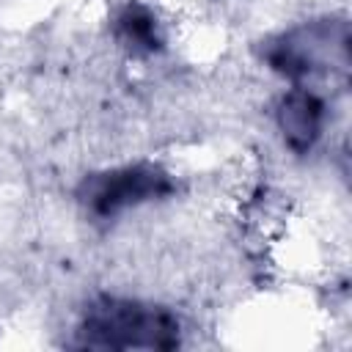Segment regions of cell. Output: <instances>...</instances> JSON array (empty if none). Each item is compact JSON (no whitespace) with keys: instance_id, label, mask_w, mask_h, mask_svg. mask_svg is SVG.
I'll use <instances>...</instances> for the list:
<instances>
[{"instance_id":"7a4b0ae2","label":"cell","mask_w":352,"mask_h":352,"mask_svg":"<svg viewBox=\"0 0 352 352\" xmlns=\"http://www.w3.org/2000/svg\"><path fill=\"white\" fill-rule=\"evenodd\" d=\"M261 60L270 72L292 85H316L346 74L349 66V28L344 16H311L297 22L261 44Z\"/></svg>"},{"instance_id":"3957f363","label":"cell","mask_w":352,"mask_h":352,"mask_svg":"<svg viewBox=\"0 0 352 352\" xmlns=\"http://www.w3.org/2000/svg\"><path fill=\"white\" fill-rule=\"evenodd\" d=\"M176 190L173 173L151 160L91 170L77 184V204L96 220H113L140 206L165 201Z\"/></svg>"},{"instance_id":"6da1fadb","label":"cell","mask_w":352,"mask_h":352,"mask_svg":"<svg viewBox=\"0 0 352 352\" xmlns=\"http://www.w3.org/2000/svg\"><path fill=\"white\" fill-rule=\"evenodd\" d=\"M77 344L91 349H176L182 344V319L168 305L99 294L88 300L77 319Z\"/></svg>"},{"instance_id":"5b68a950","label":"cell","mask_w":352,"mask_h":352,"mask_svg":"<svg viewBox=\"0 0 352 352\" xmlns=\"http://www.w3.org/2000/svg\"><path fill=\"white\" fill-rule=\"evenodd\" d=\"M113 38L124 52L146 58L165 47V25L151 6L129 0L113 14Z\"/></svg>"},{"instance_id":"277c9868","label":"cell","mask_w":352,"mask_h":352,"mask_svg":"<svg viewBox=\"0 0 352 352\" xmlns=\"http://www.w3.org/2000/svg\"><path fill=\"white\" fill-rule=\"evenodd\" d=\"M330 126L327 96L316 85H289L275 102V129L294 154H311Z\"/></svg>"}]
</instances>
